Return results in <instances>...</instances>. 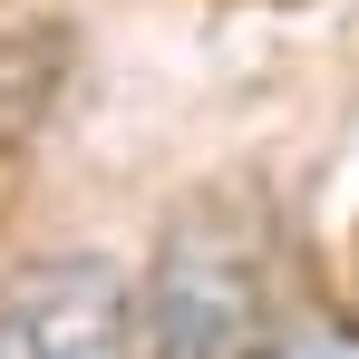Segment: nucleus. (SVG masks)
<instances>
[{
    "label": "nucleus",
    "instance_id": "nucleus-1",
    "mask_svg": "<svg viewBox=\"0 0 359 359\" xmlns=\"http://www.w3.org/2000/svg\"><path fill=\"white\" fill-rule=\"evenodd\" d=\"M292 330L282 262L262 214L233 194H194L136 292V359H272Z\"/></svg>",
    "mask_w": 359,
    "mask_h": 359
},
{
    "label": "nucleus",
    "instance_id": "nucleus-2",
    "mask_svg": "<svg viewBox=\"0 0 359 359\" xmlns=\"http://www.w3.org/2000/svg\"><path fill=\"white\" fill-rule=\"evenodd\" d=\"M0 359H136V292L117 262L68 252L0 292Z\"/></svg>",
    "mask_w": 359,
    "mask_h": 359
},
{
    "label": "nucleus",
    "instance_id": "nucleus-3",
    "mask_svg": "<svg viewBox=\"0 0 359 359\" xmlns=\"http://www.w3.org/2000/svg\"><path fill=\"white\" fill-rule=\"evenodd\" d=\"M272 359H359V330L350 320H292Z\"/></svg>",
    "mask_w": 359,
    "mask_h": 359
}]
</instances>
